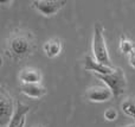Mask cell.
Returning a JSON list of instances; mask_svg holds the SVG:
<instances>
[{"label":"cell","mask_w":135,"mask_h":127,"mask_svg":"<svg viewBox=\"0 0 135 127\" xmlns=\"http://www.w3.org/2000/svg\"><path fill=\"white\" fill-rule=\"evenodd\" d=\"M8 51L11 56L14 58H21V57L28 55L33 49V39L30 32H19L14 33L7 43Z\"/></svg>","instance_id":"1"},{"label":"cell","mask_w":135,"mask_h":127,"mask_svg":"<svg viewBox=\"0 0 135 127\" xmlns=\"http://www.w3.org/2000/svg\"><path fill=\"white\" fill-rule=\"evenodd\" d=\"M93 52H94V56H95V59L97 62L109 67V68H113L112 62H110V57H109V52H108V49H107V44H105V39H104V30H103V27L100 24H97L95 26V30H94Z\"/></svg>","instance_id":"2"},{"label":"cell","mask_w":135,"mask_h":127,"mask_svg":"<svg viewBox=\"0 0 135 127\" xmlns=\"http://www.w3.org/2000/svg\"><path fill=\"white\" fill-rule=\"evenodd\" d=\"M95 76L101 80L103 83H105L108 88L112 90L114 96H120L123 94L127 87V81L123 71L120 68H116L112 74L108 75H101V74H95Z\"/></svg>","instance_id":"3"},{"label":"cell","mask_w":135,"mask_h":127,"mask_svg":"<svg viewBox=\"0 0 135 127\" xmlns=\"http://www.w3.org/2000/svg\"><path fill=\"white\" fill-rule=\"evenodd\" d=\"M66 5V1L63 0H35L32 6L44 17H51L56 14L61 8Z\"/></svg>","instance_id":"4"},{"label":"cell","mask_w":135,"mask_h":127,"mask_svg":"<svg viewBox=\"0 0 135 127\" xmlns=\"http://www.w3.org/2000/svg\"><path fill=\"white\" fill-rule=\"evenodd\" d=\"M14 107H13V102L12 99L2 90L1 95H0V124L1 126H5L6 124H9L11 118L14 113Z\"/></svg>","instance_id":"5"},{"label":"cell","mask_w":135,"mask_h":127,"mask_svg":"<svg viewBox=\"0 0 135 127\" xmlns=\"http://www.w3.org/2000/svg\"><path fill=\"white\" fill-rule=\"evenodd\" d=\"M86 97L89 101L91 102H105L109 101L114 95H113L112 90L108 87H101V86H96V87H91L86 90Z\"/></svg>","instance_id":"6"},{"label":"cell","mask_w":135,"mask_h":127,"mask_svg":"<svg viewBox=\"0 0 135 127\" xmlns=\"http://www.w3.org/2000/svg\"><path fill=\"white\" fill-rule=\"evenodd\" d=\"M84 68L86 70L94 71V74H101V75H108V74H112L115 70L114 68H109V67L97 62L94 57L89 56V55L84 58Z\"/></svg>","instance_id":"7"},{"label":"cell","mask_w":135,"mask_h":127,"mask_svg":"<svg viewBox=\"0 0 135 127\" xmlns=\"http://www.w3.org/2000/svg\"><path fill=\"white\" fill-rule=\"evenodd\" d=\"M20 92L24 95L28 97H33V99H38L42 97L46 94V89L43 87L40 83H32V84H27V83H21L20 84Z\"/></svg>","instance_id":"8"},{"label":"cell","mask_w":135,"mask_h":127,"mask_svg":"<svg viewBox=\"0 0 135 127\" xmlns=\"http://www.w3.org/2000/svg\"><path fill=\"white\" fill-rule=\"evenodd\" d=\"M19 80L21 81V83H27V84L40 83V81H42V74H40L39 70H36V69H32V68H26L20 71Z\"/></svg>","instance_id":"9"},{"label":"cell","mask_w":135,"mask_h":127,"mask_svg":"<svg viewBox=\"0 0 135 127\" xmlns=\"http://www.w3.org/2000/svg\"><path fill=\"white\" fill-rule=\"evenodd\" d=\"M30 111V107L26 106V105L21 104V102H17L16 109H14V113L11 118V121L7 125V127H18L20 125V123L23 121V119H25V114Z\"/></svg>","instance_id":"10"},{"label":"cell","mask_w":135,"mask_h":127,"mask_svg":"<svg viewBox=\"0 0 135 127\" xmlns=\"http://www.w3.org/2000/svg\"><path fill=\"white\" fill-rule=\"evenodd\" d=\"M43 49H44V52L46 54V56L50 57V58H54V57L58 56L62 51L61 39H59V38H52V39H49L47 42L44 43Z\"/></svg>","instance_id":"11"},{"label":"cell","mask_w":135,"mask_h":127,"mask_svg":"<svg viewBox=\"0 0 135 127\" xmlns=\"http://www.w3.org/2000/svg\"><path fill=\"white\" fill-rule=\"evenodd\" d=\"M121 109L126 115L131 116L135 120V97H126L121 104Z\"/></svg>","instance_id":"12"},{"label":"cell","mask_w":135,"mask_h":127,"mask_svg":"<svg viewBox=\"0 0 135 127\" xmlns=\"http://www.w3.org/2000/svg\"><path fill=\"white\" fill-rule=\"evenodd\" d=\"M135 49V45L133 44V43L131 42L129 39H127L124 36H122L121 39H120V50H121V52H123L124 55H131L133 54Z\"/></svg>","instance_id":"13"},{"label":"cell","mask_w":135,"mask_h":127,"mask_svg":"<svg viewBox=\"0 0 135 127\" xmlns=\"http://www.w3.org/2000/svg\"><path fill=\"white\" fill-rule=\"evenodd\" d=\"M103 115H104V118L107 119L108 121H114L117 119V112H116V109H114V108H108L107 111L104 112Z\"/></svg>","instance_id":"14"},{"label":"cell","mask_w":135,"mask_h":127,"mask_svg":"<svg viewBox=\"0 0 135 127\" xmlns=\"http://www.w3.org/2000/svg\"><path fill=\"white\" fill-rule=\"evenodd\" d=\"M129 64H131V67L135 68V52L129 55Z\"/></svg>","instance_id":"15"},{"label":"cell","mask_w":135,"mask_h":127,"mask_svg":"<svg viewBox=\"0 0 135 127\" xmlns=\"http://www.w3.org/2000/svg\"><path fill=\"white\" fill-rule=\"evenodd\" d=\"M24 126H25V119H23V121H21L20 125H19L18 127H24Z\"/></svg>","instance_id":"16"},{"label":"cell","mask_w":135,"mask_h":127,"mask_svg":"<svg viewBox=\"0 0 135 127\" xmlns=\"http://www.w3.org/2000/svg\"><path fill=\"white\" fill-rule=\"evenodd\" d=\"M122 127H135V124H131V125H127V126H122Z\"/></svg>","instance_id":"17"},{"label":"cell","mask_w":135,"mask_h":127,"mask_svg":"<svg viewBox=\"0 0 135 127\" xmlns=\"http://www.w3.org/2000/svg\"><path fill=\"white\" fill-rule=\"evenodd\" d=\"M36 127H42V126H36Z\"/></svg>","instance_id":"18"}]
</instances>
